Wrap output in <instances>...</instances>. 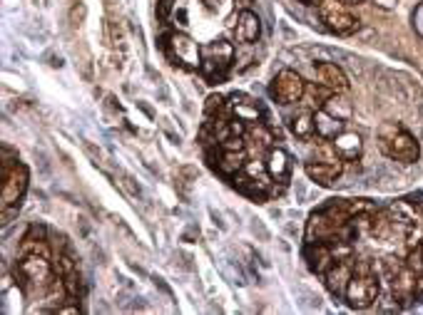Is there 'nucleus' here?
<instances>
[{
  "instance_id": "1",
  "label": "nucleus",
  "mask_w": 423,
  "mask_h": 315,
  "mask_svg": "<svg viewBox=\"0 0 423 315\" xmlns=\"http://www.w3.org/2000/svg\"><path fill=\"white\" fill-rule=\"evenodd\" d=\"M379 293H381V283H379V276H376V268L371 266L366 258L354 263V276L347 286L344 300H347L354 310H366L376 303Z\"/></svg>"
},
{
  "instance_id": "2",
  "label": "nucleus",
  "mask_w": 423,
  "mask_h": 315,
  "mask_svg": "<svg viewBox=\"0 0 423 315\" xmlns=\"http://www.w3.org/2000/svg\"><path fill=\"white\" fill-rule=\"evenodd\" d=\"M53 271H55V266L48 261V253L28 251V253L15 263L13 276H15V281L20 283L22 288L35 290V288H45V286L53 283L50 281V278H53Z\"/></svg>"
},
{
  "instance_id": "3",
  "label": "nucleus",
  "mask_w": 423,
  "mask_h": 315,
  "mask_svg": "<svg viewBox=\"0 0 423 315\" xmlns=\"http://www.w3.org/2000/svg\"><path fill=\"white\" fill-rule=\"evenodd\" d=\"M379 139H381V149L386 152V157L396 159V162H403V164H411L418 159L421 154V147H418V141L413 139L411 132H406L401 125H384L379 130Z\"/></svg>"
},
{
  "instance_id": "4",
  "label": "nucleus",
  "mask_w": 423,
  "mask_h": 315,
  "mask_svg": "<svg viewBox=\"0 0 423 315\" xmlns=\"http://www.w3.org/2000/svg\"><path fill=\"white\" fill-rule=\"evenodd\" d=\"M234 62V48L227 40H217V43L202 45V65L199 72L209 85H220L229 75V67Z\"/></svg>"
},
{
  "instance_id": "5",
  "label": "nucleus",
  "mask_w": 423,
  "mask_h": 315,
  "mask_svg": "<svg viewBox=\"0 0 423 315\" xmlns=\"http://www.w3.org/2000/svg\"><path fill=\"white\" fill-rule=\"evenodd\" d=\"M160 45L162 50L170 55V60L175 62V65L184 67V70H199V65H202V48L184 33L165 35Z\"/></svg>"
},
{
  "instance_id": "6",
  "label": "nucleus",
  "mask_w": 423,
  "mask_h": 315,
  "mask_svg": "<svg viewBox=\"0 0 423 315\" xmlns=\"http://www.w3.org/2000/svg\"><path fill=\"white\" fill-rule=\"evenodd\" d=\"M319 18L326 25V30H331L336 35H354L358 30V20L344 6V0H321Z\"/></svg>"
},
{
  "instance_id": "7",
  "label": "nucleus",
  "mask_w": 423,
  "mask_h": 315,
  "mask_svg": "<svg viewBox=\"0 0 423 315\" xmlns=\"http://www.w3.org/2000/svg\"><path fill=\"white\" fill-rule=\"evenodd\" d=\"M307 92V82L297 75L294 70H281L271 82V97L279 104H297L304 99Z\"/></svg>"
},
{
  "instance_id": "8",
  "label": "nucleus",
  "mask_w": 423,
  "mask_h": 315,
  "mask_svg": "<svg viewBox=\"0 0 423 315\" xmlns=\"http://www.w3.org/2000/svg\"><path fill=\"white\" fill-rule=\"evenodd\" d=\"M0 179H3V209H11L13 204L20 202L28 189V169L15 162L8 174H0Z\"/></svg>"
},
{
  "instance_id": "9",
  "label": "nucleus",
  "mask_w": 423,
  "mask_h": 315,
  "mask_svg": "<svg viewBox=\"0 0 423 315\" xmlns=\"http://www.w3.org/2000/svg\"><path fill=\"white\" fill-rule=\"evenodd\" d=\"M304 258H307L311 273H321V276L336 263L334 248H331V244H326V241H311V244H307Z\"/></svg>"
},
{
  "instance_id": "10",
  "label": "nucleus",
  "mask_w": 423,
  "mask_h": 315,
  "mask_svg": "<svg viewBox=\"0 0 423 315\" xmlns=\"http://www.w3.org/2000/svg\"><path fill=\"white\" fill-rule=\"evenodd\" d=\"M307 176L319 186H334L344 174V162H307Z\"/></svg>"
},
{
  "instance_id": "11",
  "label": "nucleus",
  "mask_w": 423,
  "mask_h": 315,
  "mask_svg": "<svg viewBox=\"0 0 423 315\" xmlns=\"http://www.w3.org/2000/svg\"><path fill=\"white\" fill-rule=\"evenodd\" d=\"M314 72L319 77V85L329 88L331 92H341V94L349 92V77L344 75V70H341L339 65H334V62H316Z\"/></svg>"
},
{
  "instance_id": "12",
  "label": "nucleus",
  "mask_w": 423,
  "mask_h": 315,
  "mask_svg": "<svg viewBox=\"0 0 423 315\" xmlns=\"http://www.w3.org/2000/svg\"><path fill=\"white\" fill-rule=\"evenodd\" d=\"M354 258H347V261H336L329 271L324 273V283L326 288L331 290L334 295H344L347 293V286L354 276Z\"/></svg>"
},
{
  "instance_id": "13",
  "label": "nucleus",
  "mask_w": 423,
  "mask_h": 315,
  "mask_svg": "<svg viewBox=\"0 0 423 315\" xmlns=\"http://www.w3.org/2000/svg\"><path fill=\"white\" fill-rule=\"evenodd\" d=\"M227 107H229L231 117H236V120H242V122H259V117H262V107H259L257 99H252L249 94H242V92L231 94Z\"/></svg>"
},
{
  "instance_id": "14",
  "label": "nucleus",
  "mask_w": 423,
  "mask_h": 315,
  "mask_svg": "<svg viewBox=\"0 0 423 315\" xmlns=\"http://www.w3.org/2000/svg\"><path fill=\"white\" fill-rule=\"evenodd\" d=\"M267 172L274 181H279L281 186H286L289 176H292V159L281 147H271L269 157H267Z\"/></svg>"
},
{
  "instance_id": "15",
  "label": "nucleus",
  "mask_w": 423,
  "mask_h": 315,
  "mask_svg": "<svg viewBox=\"0 0 423 315\" xmlns=\"http://www.w3.org/2000/svg\"><path fill=\"white\" fill-rule=\"evenodd\" d=\"M217 169H220V174L224 176H236L239 172H244V164H247V154L244 149H222L217 154V162H212Z\"/></svg>"
},
{
  "instance_id": "16",
  "label": "nucleus",
  "mask_w": 423,
  "mask_h": 315,
  "mask_svg": "<svg viewBox=\"0 0 423 315\" xmlns=\"http://www.w3.org/2000/svg\"><path fill=\"white\" fill-rule=\"evenodd\" d=\"M334 147L344 162H358V159H361V152H363L361 136H358L356 132H347V130L334 139Z\"/></svg>"
},
{
  "instance_id": "17",
  "label": "nucleus",
  "mask_w": 423,
  "mask_h": 315,
  "mask_svg": "<svg viewBox=\"0 0 423 315\" xmlns=\"http://www.w3.org/2000/svg\"><path fill=\"white\" fill-rule=\"evenodd\" d=\"M259 35H262V22H259L257 13L252 10L239 13V18H236V38L242 40V43L252 45L259 40Z\"/></svg>"
},
{
  "instance_id": "18",
  "label": "nucleus",
  "mask_w": 423,
  "mask_h": 315,
  "mask_svg": "<svg viewBox=\"0 0 423 315\" xmlns=\"http://www.w3.org/2000/svg\"><path fill=\"white\" fill-rule=\"evenodd\" d=\"M314 125H316V134L319 139H336L344 132V122L339 117H334L331 112H326L324 107L314 112Z\"/></svg>"
},
{
  "instance_id": "19",
  "label": "nucleus",
  "mask_w": 423,
  "mask_h": 315,
  "mask_svg": "<svg viewBox=\"0 0 423 315\" xmlns=\"http://www.w3.org/2000/svg\"><path fill=\"white\" fill-rule=\"evenodd\" d=\"M292 132L294 134L299 136V139H309V136L316 132V125H314V112H302V114H297L292 120Z\"/></svg>"
},
{
  "instance_id": "20",
  "label": "nucleus",
  "mask_w": 423,
  "mask_h": 315,
  "mask_svg": "<svg viewBox=\"0 0 423 315\" xmlns=\"http://www.w3.org/2000/svg\"><path fill=\"white\" fill-rule=\"evenodd\" d=\"M324 109H326V112L334 114V117H339L341 122H347L349 117H351V104H349L347 99L341 97V92H334V94H331V97L326 99Z\"/></svg>"
},
{
  "instance_id": "21",
  "label": "nucleus",
  "mask_w": 423,
  "mask_h": 315,
  "mask_svg": "<svg viewBox=\"0 0 423 315\" xmlns=\"http://www.w3.org/2000/svg\"><path fill=\"white\" fill-rule=\"evenodd\" d=\"M204 6H207L209 13H215L220 20H224V18H229L234 13V3L231 0H204Z\"/></svg>"
},
{
  "instance_id": "22",
  "label": "nucleus",
  "mask_w": 423,
  "mask_h": 315,
  "mask_svg": "<svg viewBox=\"0 0 423 315\" xmlns=\"http://www.w3.org/2000/svg\"><path fill=\"white\" fill-rule=\"evenodd\" d=\"M224 109H227V99L222 97V94H212V97L207 99V104H204V114H207V117L222 114Z\"/></svg>"
},
{
  "instance_id": "23",
  "label": "nucleus",
  "mask_w": 423,
  "mask_h": 315,
  "mask_svg": "<svg viewBox=\"0 0 423 315\" xmlns=\"http://www.w3.org/2000/svg\"><path fill=\"white\" fill-rule=\"evenodd\" d=\"M413 27H416L418 35H423V3L416 8V13H413Z\"/></svg>"
},
{
  "instance_id": "24",
  "label": "nucleus",
  "mask_w": 423,
  "mask_h": 315,
  "mask_svg": "<svg viewBox=\"0 0 423 315\" xmlns=\"http://www.w3.org/2000/svg\"><path fill=\"white\" fill-rule=\"evenodd\" d=\"M376 3H379V6H384V8H391L396 3V0H376Z\"/></svg>"
},
{
  "instance_id": "25",
  "label": "nucleus",
  "mask_w": 423,
  "mask_h": 315,
  "mask_svg": "<svg viewBox=\"0 0 423 315\" xmlns=\"http://www.w3.org/2000/svg\"><path fill=\"white\" fill-rule=\"evenodd\" d=\"M302 3H309V6H311V3H321V0H302Z\"/></svg>"
},
{
  "instance_id": "26",
  "label": "nucleus",
  "mask_w": 423,
  "mask_h": 315,
  "mask_svg": "<svg viewBox=\"0 0 423 315\" xmlns=\"http://www.w3.org/2000/svg\"><path fill=\"white\" fill-rule=\"evenodd\" d=\"M347 3H363V0H347Z\"/></svg>"
},
{
  "instance_id": "27",
  "label": "nucleus",
  "mask_w": 423,
  "mask_h": 315,
  "mask_svg": "<svg viewBox=\"0 0 423 315\" xmlns=\"http://www.w3.org/2000/svg\"><path fill=\"white\" fill-rule=\"evenodd\" d=\"M247 3H252V0H247Z\"/></svg>"
},
{
  "instance_id": "28",
  "label": "nucleus",
  "mask_w": 423,
  "mask_h": 315,
  "mask_svg": "<svg viewBox=\"0 0 423 315\" xmlns=\"http://www.w3.org/2000/svg\"><path fill=\"white\" fill-rule=\"evenodd\" d=\"M421 248H423V244H421Z\"/></svg>"
}]
</instances>
